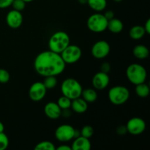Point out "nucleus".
I'll return each instance as SVG.
<instances>
[{
  "instance_id": "nucleus-19",
  "label": "nucleus",
  "mask_w": 150,
  "mask_h": 150,
  "mask_svg": "<svg viewBox=\"0 0 150 150\" xmlns=\"http://www.w3.org/2000/svg\"><path fill=\"white\" fill-rule=\"evenodd\" d=\"M146 35L144 26H140V25H136L133 26V27L130 28V31H129V35H130V38L134 40H139L143 38L144 35Z\"/></svg>"
},
{
  "instance_id": "nucleus-18",
  "label": "nucleus",
  "mask_w": 150,
  "mask_h": 150,
  "mask_svg": "<svg viewBox=\"0 0 150 150\" xmlns=\"http://www.w3.org/2000/svg\"><path fill=\"white\" fill-rule=\"evenodd\" d=\"M133 54L138 59H145L149 55V48L144 45H137L133 48Z\"/></svg>"
},
{
  "instance_id": "nucleus-4",
  "label": "nucleus",
  "mask_w": 150,
  "mask_h": 150,
  "mask_svg": "<svg viewBox=\"0 0 150 150\" xmlns=\"http://www.w3.org/2000/svg\"><path fill=\"white\" fill-rule=\"evenodd\" d=\"M126 76L130 83L137 85L146 81L147 72L143 65L137 63H133L127 67Z\"/></svg>"
},
{
  "instance_id": "nucleus-14",
  "label": "nucleus",
  "mask_w": 150,
  "mask_h": 150,
  "mask_svg": "<svg viewBox=\"0 0 150 150\" xmlns=\"http://www.w3.org/2000/svg\"><path fill=\"white\" fill-rule=\"evenodd\" d=\"M45 116L51 120H57L61 117L62 109L55 102H48L44 106Z\"/></svg>"
},
{
  "instance_id": "nucleus-25",
  "label": "nucleus",
  "mask_w": 150,
  "mask_h": 150,
  "mask_svg": "<svg viewBox=\"0 0 150 150\" xmlns=\"http://www.w3.org/2000/svg\"><path fill=\"white\" fill-rule=\"evenodd\" d=\"M71 102L72 100H70V98L62 95V96H61L59 98L57 103L58 104V105L60 107V108H61L62 110H63L70 108V106H71Z\"/></svg>"
},
{
  "instance_id": "nucleus-2",
  "label": "nucleus",
  "mask_w": 150,
  "mask_h": 150,
  "mask_svg": "<svg viewBox=\"0 0 150 150\" xmlns=\"http://www.w3.org/2000/svg\"><path fill=\"white\" fill-rule=\"evenodd\" d=\"M70 44V36L63 31H58L53 34L48 40V48L57 54H61L63 50Z\"/></svg>"
},
{
  "instance_id": "nucleus-36",
  "label": "nucleus",
  "mask_w": 150,
  "mask_h": 150,
  "mask_svg": "<svg viewBox=\"0 0 150 150\" xmlns=\"http://www.w3.org/2000/svg\"><path fill=\"white\" fill-rule=\"evenodd\" d=\"M56 149H57V150H72L71 146H68V145H66V144L60 145L59 146L57 147Z\"/></svg>"
},
{
  "instance_id": "nucleus-40",
  "label": "nucleus",
  "mask_w": 150,
  "mask_h": 150,
  "mask_svg": "<svg viewBox=\"0 0 150 150\" xmlns=\"http://www.w3.org/2000/svg\"><path fill=\"white\" fill-rule=\"evenodd\" d=\"M114 1H116V2H121L122 1V0H114Z\"/></svg>"
},
{
  "instance_id": "nucleus-12",
  "label": "nucleus",
  "mask_w": 150,
  "mask_h": 150,
  "mask_svg": "<svg viewBox=\"0 0 150 150\" xmlns=\"http://www.w3.org/2000/svg\"><path fill=\"white\" fill-rule=\"evenodd\" d=\"M23 16L21 12L12 10L7 13L6 16V23L11 29H18L23 23Z\"/></svg>"
},
{
  "instance_id": "nucleus-1",
  "label": "nucleus",
  "mask_w": 150,
  "mask_h": 150,
  "mask_svg": "<svg viewBox=\"0 0 150 150\" xmlns=\"http://www.w3.org/2000/svg\"><path fill=\"white\" fill-rule=\"evenodd\" d=\"M65 67L61 55L50 50L40 53L34 61L35 71L43 77L59 76L64 72Z\"/></svg>"
},
{
  "instance_id": "nucleus-8",
  "label": "nucleus",
  "mask_w": 150,
  "mask_h": 150,
  "mask_svg": "<svg viewBox=\"0 0 150 150\" xmlns=\"http://www.w3.org/2000/svg\"><path fill=\"white\" fill-rule=\"evenodd\" d=\"M76 130L70 125H61L56 129L55 137L60 142H70L76 138Z\"/></svg>"
},
{
  "instance_id": "nucleus-37",
  "label": "nucleus",
  "mask_w": 150,
  "mask_h": 150,
  "mask_svg": "<svg viewBox=\"0 0 150 150\" xmlns=\"http://www.w3.org/2000/svg\"><path fill=\"white\" fill-rule=\"evenodd\" d=\"M4 130V126L1 122H0V133H3Z\"/></svg>"
},
{
  "instance_id": "nucleus-38",
  "label": "nucleus",
  "mask_w": 150,
  "mask_h": 150,
  "mask_svg": "<svg viewBox=\"0 0 150 150\" xmlns=\"http://www.w3.org/2000/svg\"><path fill=\"white\" fill-rule=\"evenodd\" d=\"M79 3H80L81 4H87V0H78Z\"/></svg>"
},
{
  "instance_id": "nucleus-35",
  "label": "nucleus",
  "mask_w": 150,
  "mask_h": 150,
  "mask_svg": "<svg viewBox=\"0 0 150 150\" xmlns=\"http://www.w3.org/2000/svg\"><path fill=\"white\" fill-rule=\"evenodd\" d=\"M71 115V112H70V109L67 108V109H63L62 110V114L61 116H63L64 117H69Z\"/></svg>"
},
{
  "instance_id": "nucleus-26",
  "label": "nucleus",
  "mask_w": 150,
  "mask_h": 150,
  "mask_svg": "<svg viewBox=\"0 0 150 150\" xmlns=\"http://www.w3.org/2000/svg\"><path fill=\"white\" fill-rule=\"evenodd\" d=\"M81 136L90 139L94 134V129L91 125H84L80 131Z\"/></svg>"
},
{
  "instance_id": "nucleus-34",
  "label": "nucleus",
  "mask_w": 150,
  "mask_h": 150,
  "mask_svg": "<svg viewBox=\"0 0 150 150\" xmlns=\"http://www.w3.org/2000/svg\"><path fill=\"white\" fill-rule=\"evenodd\" d=\"M144 29L145 32L147 35H149L150 34V19H147V21L145 23L144 26Z\"/></svg>"
},
{
  "instance_id": "nucleus-3",
  "label": "nucleus",
  "mask_w": 150,
  "mask_h": 150,
  "mask_svg": "<svg viewBox=\"0 0 150 150\" xmlns=\"http://www.w3.org/2000/svg\"><path fill=\"white\" fill-rule=\"evenodd\" d=\"M82 88L81 84L76 79L73 78H68L64 79L61 84V92L62 95L74 100L79 98L81 95Z\"/></svg>"
},
{
  "instance_id": "nucleus-22",
  "label": "nucleus",
  "mask_w": 150,
  "mask_h": 150,
  "mask_svg": "<svg viewBox=\"0 0 150 150\" xmlns=\"http://www.w3.org/2000/svg\"><path fill=\"white\" fill-rule=\"evenodd\" d=\"M135 92H136V95L139 96V98H145L149 96L150 93L149 86L147 83H145V82L142 83H139V84L136 85Z\"/></svg>"
},
{
  "instance_id": "nucleus-23",
  "label": "nucleus",
  "mask_w": 150,
  "mask_h": 150,
  "mask_svg": "<svg viewBox=\"0 0 150 150\" xmlns=\"http://www.w3.org/2000/svg\"><path fill=\"white\" fill-rule=\"evenodd\" d=\"M57 76H49L44 77V80L42 81V83L45 86L47 89H52L56 87L57 85Z\"/></svg>"
},
{
  "instance_id": "nucleus-31",
  "label": "nucleus",
  "mask_w": 150,
  "mask_h": 150,
  "mask_svg": "<svg viewBox=\"0 0 150 150\" xmlns=\"http://www.w3.org/2000/svg\"><path fill=\"white\" fill-rule=\"evenodd\" d=\"M100 71L108 73L111 71V64L108 62H103L100 66Z\"/></svg>"
},
{
  "instance_id": "nucleus-33",
  "label": "nucleus",
  "mask_w": 150,
  "mask_h": 150,
  "mask_svg": "<svg viewBox=\"0 0 150 150\" xmlns=\"http://www.w3.org/2000/svg\"><path fill=\"white\" fill-rule=\"evenodd\" d=\"M104 16H105V18L108 21L111 20L113 18H114V13L112 10H107L105 13H104Z\"/></svg>"
},
{
  "instance_id": "nucleus-27",
  "label": "nucleus",
  "mask_w": 150,
  "mask_h": 150,
  "mask_svg": "<svg viewBox=\"0 0 150 150\" xmlns=\"http://www.w3.org/2000/svg\"><path fill=\"white\" fill-rule=\"evenodd\" d=\"M26 4V3L23 0H13L11 6L13 7V10L21 12L22 10H23L25 9Z\"/></svg>"
},
{
  "instance_id": "nucleus-20",
  "label": "nucleus",
  "mask_w": 150,
  "mask_h": 150,
  "mask_svg": "<svg viewBox=\"0 0 150 150\" xmlns=\"http://www.w3.org/2000/svg\"><path fill=\"white\" fill-rule=\"evenodd\" d=\"M81 97H82V98L88 103H92L98 99V93L95 89H92V88H87V89L82 90Z\"/></svg>"
},
{
  "instance_id": "nucleus-28",
  "label": "nucleus",
  "mask_w": 150,
  "mask_h": 150,
  "mask_svg": "<svg viewBox=\"0 0 150 150\" xmlns=\"http://www.w3.org/2000/svg\"><path fill=\"white\" fill-rule=\"evenodd\" d=\"M9 146V139L3 132L0 133V150H4Z\"/></svg>"
},
{
  "instance_id": "nucleus-24",
  "label": "nucleus",
  "mask_w": 150,
  "mask_h": 150,
  "mask_svg": "<svg viewBox=\"0 0 150 150\" xmlns=\"http://www.w3.org/2000/svg\"><path fill=\"white\" fill-rule=\"evenodd\" d=\"M35 150H55L56 146L52 142L48 141H43L38 144H36L35 147Z\"/></svg>"
},
{
  "instance_id": "nucleus-7",
  "label": "nucleus",
  "mask_w": 150,
  "mask_h": 150,
  "mask_svg": "<svg viewBox=\"0 0 150 150\" xmlns=\"http://www.w3.org/2000/svg\"><path fill=\"white\" fill-rule=\"evenodd\" d=\"M66 64H72L77 62L82 56V51L76 45H69L60 54Z\"/></svg>"
},
{
  "instance_id": "nucleus-15",
  "label": "nucleus",
  "mask_w": 150,
  "mask_h": 150,
  "mask_svg": "<svg viewBox=\"0 0 150 150\" xmlns=\"http://www.w3.org/2000/svg\"><path fill=\"white\" fill-rule=\"evenodd\" d=\"M91 142L89 139L79 136L75 138L71 145L72 150H89L91 149Z\"/></svg>"
},
{
  "instance_id": "nucleus-9",
  "label": "nucleus",
  "mask_w": 150,
  "mask_h": 150,
  "mask_svg": "<svg viewBox=\"0 0 150 150\" xmlns=\"http://www.w3.org/2000/svg\"><path fill=\"white\" fill-rule=\"evenodd\" d=\"M127 133L133 136L141 135L145 131L146 127V122L144 120L140 117H135L130 119L126 125Z\"/></svg>"
},
{
  "instance_id": "nucleus-39",
  "label": "nucleus",
  "mask_w": 150,
  "mask_h": 150,
  "mask_svg": "<svg viewBox=\"0 0 150 150\" xmlns=\"http://www.w3.org/2000/svg\"><path fill=\"white\" fill-rule=\"evenodd\" d=\"M23 1H24L26 3H29V2H31V1H34V0H23Z\"/></svg>"
},
{
  "instance_id": "nucleus-32",
  "label": "nucleus",
  "mask_w": 150,
  "mask_h": 150,
  "mask_svg": "<svg viewBox=\"0 0 150 150\" xmlns=\"http://www.w3.org/2000/svg\"><path fill=\"white\" fill-rule=\"evenodd\" d=\"M117 134L120 135V136H124V135H125L126 133H127L126 126L125 125L119 126V127L117 128Z\"/></svg>"
},
{
  "instance_id": "nucleus-30",
  "label": "nucleus",
  "mask_w": 150,
  "mask_h": 150,
  "mask_svg": "<svg viewBox=\"0 0 150 150\" xmlns=\"http://www.w3.org/2000/svg\"><path fill=\"white\" fill-rule=\"evenodd\" d=\"M13 0H0V9L7 8L11 6Z\"/></svg>"
},
{
  "instance_id": "nucleus-10",
  "label": "nucleus",
  "mask_w": 150,
  "mask_h": 150,
  "mask_svg": "<svg viewBox=\"0 0 150 150\" xmlns=\"http://www.w3.org/2000/svg\"><path fill=\"white\" fill-rule=\"evenodd\" d=\"M111 47L109 43L105 40H99L95 42L92 47L91 52L95 59H102L109 54Z\"/></svg>"
},
{
  "instance_id": "nucleus-17",
  "label": "nucleus",
  "mask_w": 150,
  "mask_h": 150,
  "mask_svg": "<svg viewBox=\"0 0 150 150\" xmlns=\"http://www.w3.org/2000/svg\"><path fill=\"white\" fill-rule=\"evenodd\" d=\"M124 29V25L120 19L113 18L111 20L108 21L107 29L114 34H119Z\"/></svg>"
},
{
  "instance_id": "nucleus-21",
  "label": "nucleus",
  "mask_w": 150,
  "mask_h": 150,
  "mask_svg": "<svg viewBox=\"0 0 150 150\" xmlns=\"http://www.w3.org/2000/svg\"><path fill=\"white\" fill-rule=\"evenodd\" d=\"M87 4L92 10L97 13L102 12L107 6L106 0H87Z\"/></svg>"
},
{
  "instance_id": "nucleus-13",
  "label": "nucleus",
  "mask_w": 150,
  "mask_h": 150,
  "mask_svg": "<svg viewBox=\"0 0 150 150\" xmlns=\"http://www.w3.org/2000/svg\"><path fill=\"white\" fill-rule=\"evenodd\" d=\"M92 86L97 90L105 89L110 83V78L108 73L100 71L95 73L92 80Z\"/></svg>"
},
{
  "instance_id": "nucleus-11",
  "label": "nucleus",
  "mask_w": 150,
  "mask_h": 150,
  "mask_svg": "<svg viewBox=\"0 0 150 150\" xmlns=\"http://www.w3.org/2000/svg\"><path fill=\"white\" fill-rule=\"evenodd\" d=\"M47 89L42 82H35L31 85L29 89V97L32 101L38 102L45 98L46 95Z\"/></svg>"
},
{
  "instance_id": "nucleus-6",
  "label": "nucleus",
  "mask_w": 150,
  "mask_h": 150,
  "mask_svg": "<svg viewBox=\"0 0 150 150\" xmlns=\"http://www.w3.org/2000/svg\"><path fill=\"white\" fill-rule=\"evenodd\" d=\"M88 29L95 33H100L107 29L108 20L105 18L103 14L100 13H94L91 15L86 22Z\"/></svg>"
},
{
  "instance_id": "nucleus-5",
  "label": "nucleus",
  "mask_w": 150,
  "mask_h": 150,
  "mask_svg": "<svg viewBox=\"0 0 150 150\" xmlns=\"http://www.w3.org/2000/svg\"><path fill=\"white\" fill-rule=\"evenodd\" d=\"M110 102L115 105H121L125 103L130 98V91L127 87L121 85L113 86L108 93Z\"/></svg>"
},
{
  "instance_id": "nucleus-29",
  "label": "nucleus",
  "mask_w": 150,
  "mask_h": 150,
  "mask_svg": "<svg viewBox=\"0 0 150 150\" xmlns=\"http://www.w3.org/2000/svg\"><path fill=\"white\" fill-rule=\"evenodd\" d=\"M10 73L5 69H0V83H6L10 81Z\"/></svg>"
},
{
  "instance_id": "nucleus-16",
  "label": "nucleus",
  "mask_w": 150,
  "mask_h": 150,
  "mask_svg": "<svg viewBox=\"0 0 150 150\" xmlns=\"http://www.w3.org/2000/svg\"><path fill=\"white\" fill-rule=\"evenodd\" d=\"M70 108L77 114H83L87 111L88 103L86 102L83 98L79 97L76 99L72 100Z\"/></svg>"
}]
</instances>
